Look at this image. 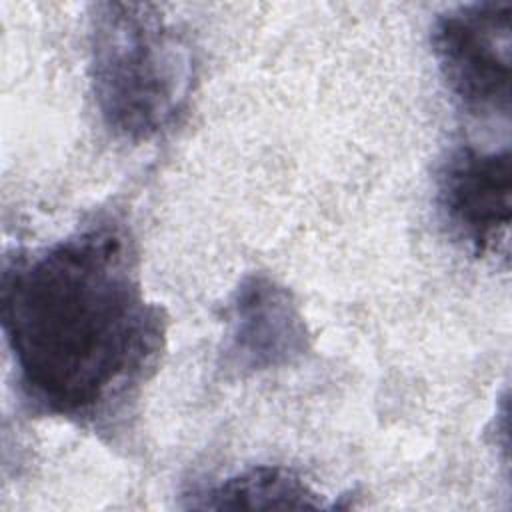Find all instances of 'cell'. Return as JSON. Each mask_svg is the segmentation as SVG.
Returning <instances> with one entry per match:
<instances>
[{
	"instance_id": "obj_3",
	"label": "cell",
	"mask_w": 512,
	"mask_h": 512,
	"mask_svg": "<svg viewBox=\"0 0 512 512\" xmlns=\"http://www.w3.org/2000/svg\"><path fill=\"white\" fill-rule=\"evenodd\" d=\"M432 52L440 76L458 108L478 122L508 126L512 4L470 2L438 14Z\"/></svg>"
},
{
	"instance_id": "obj_5",
	"label": "cell",
	"mask_w": 512,
	"mask_h": 512,
	"mask_svg": "<svg viewBox=\"0 0 512 512\" xmlns=\"http://www.w3.org/2000/svg\"><path fill=\"white\" fill-rule=\"evenodd\" d=\"M308 348L310 332L292 292L268 274H246L228 300L220 366L250 376L292 366Z\"/></svg>"
},
{
	"instance_id": "obj_2",
	"label": "cell",
	"mask_w": 512,
	"mask_h": 512,
	"mask_svg": "<svg viewBox=\"0 0 512 512\" xmlns=\"http://www.w3.org/2000/svg\"><path fill=\"white\" fill-rule=\"evenodd\" d=\"M196 82L190 38L158 4L98 2L90 14V84L104 124L144 142L186 110Z\"/></svg>"
},
{
	"instance_id": "obj_6",
	"label": "cell",
	"mask_w": 512,
	"mask_h": 512,
	"mask_svg": "<svg viewBox=\"0 0 512 512\" xmlns=\"http://www.w3.org/2000/svg\"><path fill=\"white\" fill-rule=\"evenodd\" d=\"M188 508L200 510H318L334 508L292 470L254 466L188 496Z\"/></svg>"
},
{
	"instance_id": "obj_1",
	"label": "cell",
	"mask_w": 512,
	"mask_h": 512,
	"mask_svg": "<svg viewBox=\"0 0 512 512\" xmlns=\"http://www.w3.org/2000/svg\"><path fill=\"white\" fill-rule=\"evenodd\" d=\"M2 332L32 412L106 432L158 368L168 318L146 298L134 236L104 210L4 256Z\"/></svg>"
},
{
	"instance_id": "obj_4",
	"label": "cell",
	"mask_w": 512,
	"mask_h": 512,
	"mask_svg": "<svg viewBox=\"0 0 512 512\" xmlns=\"http://www.w3.org/2000/svg\"><path fill=\"white\" fill-rule=\"evenodd\" d=\"M436 204L448 232L478 258H508L512 220L510 146L460 144L442 162Z\"/></svg>"
}]
</instances>
